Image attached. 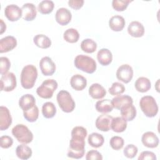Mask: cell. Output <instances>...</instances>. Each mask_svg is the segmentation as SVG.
<instances>
[{"label": "cell", "mask_w": 160, "mask_h": 160, "mask_svg": "<svg viewBox=\"0 0 160 160\" xmlns=\"http://www.w3.org/2000/svg\"><path fill=\"white\" fill-rule=\"evenodd\" d=\"M88 134L86 128L76 126L71 131V139L67 156L74 159L82 158L85 152V138Z\"/></svg>", "instance_id": "obj_1"}, {"label": "cell", "mask_w": 160, "mask_h": 160, "mask_svg": "<svg viewBox=\"0 0 160 160\" xmlns=\"http://www.w3.org/2000/svg\"><path fill=\"white\" fill-rule=\"evenodd\" d=\"M38 78L37 68L32 64L25 66L21 73V84L26 89H29L34 87Z\"/></svg>", "instance_id": "obj_2"}, {"label": "cell", "mask_w": 160, "mask_h": 160, "mask_svg": "<svg viewBox=\"0 0 160 160\" xmlns=\"http://www.w3.org/2000/svg\"><path fill=\"white\" fill-rule=\"evenodd\" d=\"M74 63L76 68L88 74H92L96 70L95 60L86 55H78L74 59Z\"/></svg>", "instance_id": "obj_3"}, {"label": "cell", "mask_w": 160, "mask_h": 160, "mask_svg": "<svg viewBox=\"0 0 160 160\" xmlns=\"http://www.w3.org/2000/svg\"><path fill=\"white\" fill-rule=\"evenodd\" d=\"M140 108L148 118L156 116L158 112V106L155 99L151 96H144L142 97L139 101Z\"/></svg>", "instance_id": "obj_4"}, {"label": "cell", "mask_w": 160, "mask_h": 160, "mask_svg": "<svg viewBox=\"0 0 160 160\" xmlns=\"http://www.w3.org/2000/svg\"><path fill=\"white\" fill-rule=\"evenodd\" d=\"M59 108L64 112H71L75 108V102L70 93L65 90L60 91L56 96Z\"/></svg>", "instance_id": "obj_5"}, {"label": "cell", "mask_w": 160, "mask_h": 160, "mask_svg": "<svg viewBox=\"0 0 160 160\" xmlns=\"http://www.w3.org/2000/svg\"><path fill=\"white\" fill-rule=\"evenodd\" d=\"M12 134L18 142L22 144H29L33 139V134L29 128L22 124H18L12 129Z\"/></svg>", "instance_id": "obj_6"}, {"label": "cell", "mask_w": 160, "mask_h": 160, "mask_svg": "<svg viewBox=\"0 0 160 160\" xmlns=\"http://www.w3.org/2000/svg\"><path fill=\"white\" fill-rule=\"evenodd\" d=\"M58 88V82L52 79H48L42 82L36 89L37 94L43 99H50Z\"/></svg>", "instance_id": "obj_7"}, {"label": "cell", "mask_w": 160, "mask_h": 160, "mask_svg": "<svg viewBox=\"0 0 160 160\" xmlns=\"http://www.w3.org/2000/svg\"><path fill=\"white\" fill-rule=\"evenodd\" d=\"M0 83L1 91L6 92L13 91L16 88L17 84L15 74L10 72L2 75Z\"/></svg>", "instance_id": "obj_8"}, {"label": "cell", "mask_w": 160, "mask_h": 160, "mask_svg": "<svg viewBox=\"0 0 160 160\" xmlns=\"http://www.w3.org/2000/svg\"><path fill=\"white\" fill-rule=\"evenodd\" d=\"M133 77V69L127 64L120 66L116 71V78L124 83L129 82Z\"/></svg>", "instance_id": "obj_9"}, {"label": "cell", "mask_w": 160, "mask_h": 160, "mask_svg": "<svg viewBox=\"0 0 160 160\" xmlns=\"http://www.w3.org/2000/svg\"><path fill=\"white\" fill-rule=\"evenodd\" d=\"M39 67L41 72L44 76H52L56 71V64L51 58L44 56L39 61Z\"/></svg>", "instance_id": "obj_10"}, {"label": "cell", "mask_w": 160, "mask_h": 160, "mask_svg": "<svg viewBox=\"0 0 160 160\" xmlns=\"http://www.w3.org/2000/svg\"><path fill=\"white\" fill-rule=\"evenodd\" d=\"M4 14L9 21L14 22L19 20L22 17V11L16 4H9L5 8Z\"/></svg>", "instance_id": "obj_11"}, {"label": "cell", "mask_w": 160, "mask_h": 160, "mask_svg": "<svg viewBox=\"0 0 160 160\" xmlns=\"http://www.w3.org/2000/svg\"><path fill=\"white\" fill-rule=\"evenodd\" d=\"M56 22L61 26L69 24L72 18V14L69 10L65 8H59L55 14Z\"/></svg>", "instance_id": "obj_12"}, {"label": "cell", "mask_w": 160, "mask_h": 160, "mask_svg": "<svg viewBox=\"0 0 160 160\" xmlns=\"http://www.w3.org/2000/svg\"><path fill=\"white\" fill-rule=\"evenodd\" d=\"M12 123V118L9 109L3 106L0 107V129L6 130Z\"/></svg>", "instance_id": "obj_13"}, {"label": "cell", "mask_w": 160, "mask_h": 160, "mask_svg": "<svg viewBox=\"0 0 160 160\" xmlns=\"http://www.w3.org/2000/svg\"><path fill=\"white\" fill-rule=\"evenodd\" d=\"M112 117L108 114H102L99 116L96 120V127L103 132L109 131L111 129V121Z\"/></svg>", "instance_id": "obj_14"}, {"label": "cell", "mask_w": 160, "mask_h": 160, "mask_svg": "<svg viewBox=\"0 0 160 160\" xmlns=\"http://www.w3.org/2000/svg\"><path fill=\"white\" fill-rule=\"evenodd\" d=\"M143 145L149 148H154L159 145V138L155 133L151 131L144 132L141 138Z\"/></svg>", "instance_id": "obj_15"}, {"label": "cell", "mask_w": 160, "mask_h": 160, "mask_svg": "<svg viewBox=\"0 0 160 160\" xmlns=\"http://www.w3.org/2000/svg\"><path fill=\"white\" fill-rule=\"evenodd\" d=\"M17 46L16 39L12 36H8L0 40V52H9L15 48Z\"/></svg>", "instance_id": "obj_16"}, {"label": "cell", "mask_w": 160, "mask_h": 160, "mask_svg": "<svg viewBox=\"0 0 160 160\" xmlns=\"http://www.w3.org/2000/svg\"><path fill=\"white\" fill-rule=\"evenodd\" d=\"M21 9L22 11V18L26 21L34 20L37 15L36 8L32 3H25L22 5Z\"/></svg>", "instance_id": "obj_17"}, {"label": "cell", "mask_w": 160, "mask_h": 160, "mask_svg": "<svg viewBox=\"0 0 160 160\" xmlns=\"http://www.w3.org/2000/svg\"><path fill=\"white\" fill-rule=\"evenodd\" d=\"M128 32L132 37L140 38L144 34V28L140 22L134 21L129 23L128 27Z\"/></svg>", "instance_id": "obj_18"}, {"label": "cell", "mask_w": 160, "mask_h": 160, "mask_svg": "<svg viewBox=\"0 0 160 160\" xmlns=\"http://www.w3.org/2000/svg\"><path fill=\"white\" fill-rule=\"evenodd\" d=\"M124 18L119 15H115L112 16L109 21V28L113 31H121L125 26Z\"/></svg>", "instance_id": "obj_19"}, {"label": "cell", "mask_w": 160, "mask_h": 160, "mask_svg": "<svg viewBox=\"0 0 160 160\" xmlns=\"http://www.w3.org/2000/svg\"><path fill=\"white\" fill-rule=\"evenodd\" d=\"M70 84L76 91H82L87 86V80L82 75L77 74L71 77Z\"/></svg>", "instance_id": "obj_20"}, {"label": "cell", "mask_w": 160, "mask_h": 160, "mask_svg": "<svg viewBox=\"0 0 160 160\" xmlns=\"http://www.w3.org/2000/svg\"><path fill=\"white\" fill-rule=\"evenodd\" d=\"M89 94L93 99H100L106 96V91L101 84L94 83L89 88Z\"/></svg>", "instance_id": "obj_21"}, {"label": "cell", "mask_w": 160, "mask_h": 160, "mask_svg": "<svg viewBox=\"0 0 160 160\" xmlns=\"http://www.w3.org/2000/svg\"><path fill=\"white\" fill-rule=\"evenodd\" d=\"M121 114L127 121H132L136 116V109L132 104H128L122 106L120 109Z\"/></svg>", "instance_id": "obj_22"}, {"label": "cell", "mask_w": 160, "mask_h": 160, "mask_svg": "<svg viewBox=\"0 0 160 160\" xmlns=\"http://www.w3.org/2000/svg\"><path fill=\"white\" fill-rule=\"evenodd\" d=\"M98 62L102 66H108L111 64L112 60V52L106 48L101 49L97 54Z\"/></svg>", "instance_id": "obj_23"}, {"label": "cell", "mask_w": 160, "mask_h": 160, "mask_svg": "<svg viewBox=\"0 0 160 160\" xmlns=\"http://www.w3.org/2000/svg\"><path fill=\"white\" fill-rule=\"evenodd\" d=\"M35 105L36 99L32 94H24L21 96L19 100V106L22 109V111L29 109Z\"/></svg>", "instance_id": "obj_24"}, {"label": "cell", "mask_w": 160, "mask_h": 160, "mask_svg": "<svg viewBox=\"0 0 160 160\" xmlns=\"http://www.w3.org/2000/svg\"><path fill=\"white\" fill-rule=\"evenodd\" d=\"M113 107L117 109H120L122 106L128 104H132V98L128 95H118L111 100Z\"/></svg>", "instance_id": "obj_25"}, {"label": "cell", "mask_w": 160, "mask_h": 160, "mask_svg": "<svg viewBox=\"0 0 160 160\" xmlns=\"http://www.w3.org/2000/svg\"><path fill=\"white\" fill-rule=\"evenodd\" d=\"M111 128L114 132H122L127 128V121L122 117H116L112 118Z\"/></svg>", "instance_id": "obj_26"}, {"label": "cell", "mask_w": 160, "mask_h": 160, "mask_svg": "<svg viewBox=\"0 0 160 160\" xmlns=\"http://www.w3.org/2000/svg\"><path fill=\"white\" fill-rule=\"evenodd\" d=\"M134 86L138 92H146L150 89L151 83L148 78L146 77H139L136 79Z\"/></svg>", "instance_id": "obj_27"}, {"label": "cell", "mask_w": 160, "mask_h": 160, "mask_svg": "<svg viewBox=\"0 0 160 160\" xmlns=\"http://www.w3.org/2000/svg\"><path fill=\"white\" fill-rule=\"evenodd\" d=\"M95 108L98 112L101 113H108L111 112L114 108L112 101L108 99L97 101Z\"/></svg>", "instance_id": "obj_28"}, {"label": "cell", "mask_w": 160, "mask_h": 160, "mask_svg": "<svg viewBox=\"0 0 160 160\" xmlns=\"http://www.w3.org/2000/svg\"><path fill=\"white\" fill-rule=\"evenodd\" d=\"M33 42L36 46L42 49H47L51 45V39L47 36L42 34L36 35L33 38Z\"/></svg>", "instance_id": "obj_29"}, {"label": "cell", "mask_w": 160, "mask_h": 160, "mask_svg": "<svg viewBox=\"0 0 160 160\" xmlns=\"http://www.w3.org/2000/svg\"><path fill=\"white\" fill-rule=\"evenodd\" d=\"M88 141L91 147L98 148L103 145L104 138L101 134L98 132H92L89 135Z\"/></svg>", "instance_id": "obj_30"}, {"label": "cell", "mask_w": 160, "mask_h": 160, "mask_svg": "<svg viewBox=\"0 0 160 160\" xmlns=\"http://www.w3.org/2000/svg\"><path fill=\"white\" fill-rule=\"evenodd\" d=\"M16 153L18 158L23 160L29 159L32 156V149L28 146L24 144L19 145L16 149Z\"/></svg>", "instance_id": "obj_31"}, {"label": "cell", "mask_w": 160, "mask_h": 160, "mask_svg": "<svg viewBox=\"0 0 160 160\" xmlns=\"http://www.w3.org/2000/svg\"><path fill=\"white\" fill-rule=\"evenodd\" d=\"M42 114L45 118L50 119L53 118L56 114L55 105L51 102H46L42 106Z\"/></svg>", "instance_id": "obj_32"}, {"label": "cell", "mask_w": 160, "mask_h": 160, "mask_svg": "<svg viewBox=\"0 0 160 160\" xmlns=\"http://www.w3.org/2000/svg\"><path fill=\"white\" fill-rule=\"evenodd\" d=\"M63 38L66 41L69 43H75L79 40V34L76 29L69 28L64 31Z\"/></svg>", "instance_id": "obj_33"}, {"label": "cell", "mask_w": 160, "mask_h": 160, "mask_svg": "<svg viewBox=\"0 0 160 160\" xmlns=\"http://www.w3.org/2000/svg\"><path fill=\"white\" fill-rule=\"evenodd\" d=\"M54 7L53 1L50 0H44L40 2L38 6V11L42 14H48L51 13Z\"/></svg>", "instance_id": "obj_34"}, {"label": "cell", "mask_w": 160, "mask_h": 160, "mask_svg": "<svg viewBox=\"0 0 160 160\" xmlns=\"http://www.w3.org/2000/svg\"><path fill=\"white\" fill-rule=\"evenodd\" d=\"M24 118L30 122H35L39 117V109L36 105L29 109L23 111Z\"/></svg>", "instance_id": "obj_35"}, {"label": "cell", "mask_w": 160, "mask_h": 160, "mask_svg": "<svg viewBox=\"0 0 160 160\" xmlns=\"http://www.w3.org/2000/svg\"><path fill=\"white\" fill-rule=\"evenodd\" d=\"M81 48L86 53H92L97 49V44L91 39H85L81 43Z\"/></svg>", "instance_id": "obj_36"}, {"label": "cell", "mask_w": 160, "mask_h": 160, "mask_svg": "<svg viewBox=\"0 0 160 160\" xmlns=\"http://www.w3.org/2000/svg\"><path fill=\"white\" fill-rule=\"evenodd\" d=\"M108 91L110 94L112 96H118L121 95L125 91V87L122 84L119 82H115L112 83Z\"/></svg>", "instance_id": "obj_37"}, {"label": "cell", "mask_w": 160, "mask_h": 160, "mask_svg": "<svg viewBox=\"0 0 160 160\" xmlns=\"http://www.w3.org/2000/svg\"><path fill=\"white\" fill-rule=\"evenodd\" d=\"M131 2V1L130 0H113L112 1V6L117 11H123L128 8Z\"/></svg>", "instance_id": "obj_38"}, {"label": "cell", "mask_w": 160, "mask_h": 160, "mask_svg": "<svg viewBox=\"0 0 160 160\" xmlns=\"http://www.w3.org/2000/svg\"><path fill=\"white\" fill-rule=\"evenodd\" d=\"M109 144H110L111 147L113 149L118 151V150H119L122 148L124 144V141L123 138H122L121 137L115 136L111 138Z\"/></svg>", "instance_id": "obj_39"}, {"label": "cell", "mask_w": 160, "mask_h": 160, "mask_svg": "<svg viewBox=\"0 0 160 160\" xmlns=\"http://www.w3.org/2000/svg\"><path fill=\"white\" fill-rule=\"evenodd\" d=\"M138 152V149L137 146H136L132 144L127 145L123 150L124 155L126 158H130V159L134 158L136 156Z\"/></svg>", "instance_id": "obj_40"}, {"label": "cell", "mask_w": 160, "mask_h": 160, "mask_svg": "<svg viewBox=\"0 0 160 160\" xmlns=\"http://www.w3.org/2000/svg\"><path fill=\"white\" fill-rule=\"evenodd\" d=\"M1 66H0V72L1 75L7 73L11 67V62L9 59L6 57H1Z\"/></svg>", "instance_id": "obj_41"}, {"label": "cell", "mask_w": 160, "mask_h": 160, "mask_svg": "<svg viewBox=\"0 0 160 160\" xmlns=\"http://www.w3.org/2000/svg\"><path fill=\"white\" fill-rule=\"evenodd\" d=\"M13 139L9 136H2L0 138V146L2 148L8 149L12 146Z\"/></svg>", "instance_id": "obj_42"}, {"label": "cell", "mask_w": 160, "mask_h": 160, "mask_svg": "<svg viewBox=\"0 0 160 160\" xmlns=\"http://www.w3.org/2000/svg\"><path fill=\"white\" fill-rule=\"evenodd\" d=\"M86 160H102V156L101 154L96 150H90L86 155Z\"/></svg>", "instance_id": "obj_43"}, {"label": "cell", "mask_w": 160, "mask_h": 160, "mask_svg": "<svg viewBox=\"0 0 160 160\" xmlns=\"http://www.w3.org/2000/svg\"><path fill=\"white\" fill-rule=\"evenodd\" d=\"M146 159H150V160H156V156L153 152L145 151L141 152L140 155L138 157V160H146Z\"/></svg>", "instance_id": "obj_44"}, {"label": "cell", "mask_w": 160, "mask_h": 160, "mask_svg": "<svg viewBox=\"0 0 160 160\" xmlns=\"http://www.w3.org/2000/svg\"><path fill=\"white\" fill-rule=\"evenodd\" d=\"M83 4H84L83 0H69L68 1L69 6L75 10H78L80 8H81Z\"/></svg>", "instance_id": "obj_45"}, {"label": "cell", "mask_w": 160, "mask_h": 160, "mask_svg": "<svg viewBox=\"0 0 160 160\" xmlns=\"http://www.w3.org/2000/svg\"><path fill=\"white\" fill-rule=\"evenodd\" d=\"M6 29V24L4 22L2 19H1V32L0 34H2Z\"/></svg>", "instance_id": "obj_46"}]
</instances>
